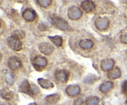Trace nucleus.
I'll list each match as a JSON object with an SVG mask.
<instances>
[{"mask_svg": "<svg viewBox=\"0 0 127 105\" xmlns=\"http://www.w3.org/2000/svg\"><path fill=\"white\" fill-rule=\"evenodd\" d=\"M48 20L51 22V23L58 29L63 31H67L70 29L68 22L63 18H61L58 16L52 15L49 17Z\"/></svg>", "mask_w": 127, "mask_h": 105, "instance_id": "nucleus-1", "label": "nucleus"}, {"mask_svg": "<svg viewBox=\"0 0 127 105\" xmlns=\"http://www.w3.org/2000/svg\"><path fill=\"white\" fill-rule=\"evenodd\" d=\"M7 43L8 46L14 51H19L22 49V42H21L19 38L15 36L12 35L9 37L7 40Z\"/></svg>", "mask_w": 127, "mask_h": 105, "instance_id": "nucleus-2", "label": "nucleus"}, {"mask_svg": "<svg viewBox=\"0 0 127 105\" xmlns=\"http://www.w3.org/2000/svg\"><path fill=\"white\" fill-rule=\"evenodd\" d=\"M83 16V12L79 7L73 6L69 7L68 10V17L69 19L76 21L79 19Z\"/></svg>", "mask_w": 127, "mask_h": 105, "instance_id": "nucleus-3", "label": "nucleus"}, {"mask_svg": "<svg viewBox=\"0 0 127 105\" xmlns=\"http://www.w3.org/2000/svg\"><path fill=\"white\" fill-rule=\"evenodd\" d=\"M110 25V21L107 17H99L95 19V25L100 30H105Z\"/></svg>", "mask_w": 127, "mask_h": 105, "instance_id": "nucleus-4", "label": "nucleus"}, {"mask_svg": "<svg viewBox=\"0 0 127 105\" xmlns=\"http://www.w3.org/2000/svg\"><path fill=\"white\" fill-rule=\"evenodd\" d=\"M55 77L62 83H67L69 78V73L65 69H59L55 73Z\"/></svg>", "mask_w": 127, "mask_h": 105, "instance_id": "nucleus-5", "label": "nucleus"}, {"mask_svg": "<svg viewBox=\"0 0 127 105\" xmlns=\"http://www.w3.org/2000/svg\"><path fill=\"white\" fill-rule=\"evenodd\" d=\"M47 64V60L46 58L42 56L35 57L32 61L33 67L37 70H42Z\"/></svg>", "mask_w": 127, "mask_h": 105, "instance_id": "nucleus-6", "label": "nucleus"}, {"mask_svg": "<svg viewBox=\"0 0 127 105\" xmlns=\"http://www.w3.org/2000/svg\"><path fill=\"white\" fill-rule=\"evenodd\" d=\"M79 47L83 51H89L94 48V42L91 38H82L79 40Z\"/></svg>", "mask_w": 127, "mask_h": 105, "instance_id": "nucleus-7", "label": "nucleus"}, {"mask_svg": "<svg viewBox=\"0 0 127 105\" xmlns=\"http://www.w3.org/2000/svg\"><path fill=\"white\" fill-rule=\"evenodd\" d=\"M19 90L20 92L27 94L31 96H33L35 95L33 91L32 85L29 84L28 80H24V82H22V83L19 86Z\"/></svg>", "mask_w": 127, "mask_h": 105, "instance_id": "nucleus-8", "label": "nucleus"}, {"mask_svg": "<svg viewBox=\"0 0 127 105\" xmlns=\"http://www.w3.org/2000/svg\"><path fill=\"white\" fill-rule=\"evenodd\" d=\"M38 49H39L40 51L43 54H45V55H50L53 53L55 48L51 43L45 42V43H42L40 44Z\"/></svg>", "mask_w": 127, "mask_h": 105, "instance_id": "nucleus-9", "label": "nucleus"}, {"mask_svg": "<svg viewBox=\"0 0 127 105\" xmlns=\"http://www.w3.org/2000/svg\"><path fill=\"white\" fill-rule=\"evenodd\" d=\"M22 16L24 18V19L26 20V21L28 22H33L36 17V12L33 9L28 8L26 9L23 11L22 14Z\"/></svg>", "mask_w": 127, "mask_h": 105, "instance_id": "nucleus-10", "label": "nucleus"}, {"mask_svg": "<svg viewBox=\"0 0 127 105\" xmlns=\"http://www.w3.org/2000/svg\"><path fill=\"white\" fill-rule=\"evenodd\" d=\"M8 67L12 70H16L21 67V61L17 57H11L7 62Z\"/></svg>", "mask_w": 127, "mask_h": 105, "instance_id": "nucleus-11", "label": "nucleus"}, {"mask_svg": "<svg viewBox=\"0 0 127 105\" xmlns=\"http://www.w3.org/2000/svg\"><path fill=\"white\" fill-rule=\"evenodd\" d=\"M115 61L112 59H105L101 62L100 67L103 71H110L114 68Z\"/></svg>", "mask_w": 127, "mask_h": 105, "instance_id": "nucleus-12", "label": "nucleus"}, {"mask_svg": "<svg viewBox=\"0 0 127 105\" xmlns=\"http://www.w3.org/2000/svg\"><path fill=\"white\" fill-rule=\"evenodd\" d=\"M66 91L67 94H68L69 96L74 97V96H77V95H79V93H80V86L78 85H76V84L70 85L66 88Z\"/></svg>", "mask_w": 127, "mask_h": 105, "instance_id": "nucleus-13", "label": "nucleus"}, {"mask_svg": "<svg viewBox=\"0 0 127 105\" xmlns=\"http://www.w3.org/2000/svg\"><path fill=\"white\" fill-rule=\"evenodd\" d=\"M81 7L83 11L86 12H91L95 9V4L91 1H83L81 3Z\"/></svg>", "mask_w": 127, "mask_h": 105, "instance_id": "nucleus-14", "label": "nucleus"}, {"mask_svg": "<svg viewBox=\"0 0 127 105\" xmlns=\"http://www.w3.org/2000/svg\"><path fill=\"white\" fill-rule=\"evenodd\" d=\"M121 74L122 73L120 69L118 67H116L109 72L107 77L109 79H112V80H115V79L120 78L121 76Z\"/></svg>", "mask_w": 127, "mask_h": 105, "instance_id": "nucleus-15", "label": "nucleus"}, {"mask_svg": "<svg viewBox=\"0 0 127 105\" xmlns=\"http://www.w3.org/2000/svg\"><path fill=\"white\" fill-rule=\"evenodd\" d=\"M38 84L42 88L45 89H49L54 86L53 83L48 79H45L43 78H40L37 80Z\"/></svg>", "mask_w": 127, "mask_h": 105, "instance_id": "nucleus-16", "label": "nucleus"}, {"mask_svg": "<svg viewBox=\"0 0 127 105\" xmlns=\"http://www.w3.org/2000/svg\"><path fill=\"white\" fill-rule=\"evenodd\" d=\"M1 96L5 100H10L14 96V93L12 90L7 88H4L1 91Z\"/></svg>", "mask_w": 127, "mask_h": 105, "instance_id": "nucleus-17", "label": "nucleus"}, {"mask_svg": "<svg viewBox=\"0 0 127 105\" xmlns=\"http://www.w3.org/2000/svg\"><path fill=\"white\" fill-rule=\"evenodd\" d=\"M60 100V96L58 93L48 95L45 98V101L50 105H55Z\"/></svg>", "mask_w": 127, "mask_h": 105, "instance_id": "nucleus-18", "label": "nucleus"}, {"mask_svg": "<svg viewBox=\"0 0 127 105\" xmlns=\"http://www.w3.org/2000/svg\"><path fill=\"white\" fill-rule=\"evenodd\" d=\"M113 87H114V83L112 82L106 81L101 84L100 86V91L103 93H105L112 89Z\"/></svg>", "mask_w": 127, "mask_h": 105, "instance_id": "nucleus-19", "label": "nucleus"}, {"mask_svg": "<svg viewBox=\"0 0 127 105\" xmlns=\"http://www.w3.org/2000/svg\"><path fill=\"white\" fill-rule=\"evenodd\" d=\"M48 38L51 40V42L55 44V45H56L57 46H62V44H63V40L62 37L58 35L53 36V37H51V36H49L48 37Z\"/></svg>", "mask_w": 127, "mask_h": 105, "instance_id": "nucleus-20", "label": "nucleus"}, {"mask_svg": "<svg viewBox=\"0 0 127 105\" xmlns=\"http://www.w3.org/2000/svg\"><path fill=\"white\" fill-rule=\"evenodd\" d=\"M100 101V99L97 96H91L87 99L86 101V105H97Z\"/></svg>", "mask_w": 127, "mask_h": 105, "instance_id": "nucleus-21", "label": "nucleus"}, {"mask_svg": "<svg viewBox=\"0 0 127 105\" xmlns=\"http://www.w3.org/2000/svg\"><path fill=\"white\" fill-rule=\"evenodd\" d=\"M40 6L43 8L48 7L52 4V1L51 0H38L37 1Z\"/></svg>", "mask_w": 127, "mask_h": 105, "instance_id": "nucleus-22", "label": "nucleus"}, {"mask_svg": "<svg viewBox=\"0 0 127 105\" xmlns=\"http://www.w3.org/2000/svg\"><path fill=\"white\" fill-rule=\"evenodd\" d=\"M13 36L17 37L18 38H24L26 36V33L22 30H16L13 32Z\"/></svg>", "mask_w": 127, "mask_h": 105, "instance_id": "nucleus-23", "label": "nucleus"}, {"mask_svg": "<svg viewBox=\"0 0 127 105\" xmlns=\"http://www.w3.org/2000/svg\"><path fill=\"white\" fill-rule=\"evenodd\" d=\"M5 80L8 85H12L14 83V77L12 74H7L5 76Z\"/></svg>", "mask_w": 127, "mask_h": 105, "instance_id": "nucleus-24", "label": "nucleus"}, {"mask_svg": "<svg viewBox=\"0 0 127 105\" xmlns=\"http://www.w3.org/2000/svg\"><path fill=\"white\" fill-rule=\"evenodd\" d=\"M120 41L121 43L127 44V33H123L120 37Z\"/></svg>", "mask_w": 127, "mask_h": 105, "instance_id": "nucleus-25", "label": "nucleus"}, {"mask_svg": "<svg viewBox=\"0 0 127 105\" xmlns=\"http://www.w3.org/2000/svg\"><path fill=\"white\" fill-rule=\"evenodd\" d=\"M83 100L81 98H78L76 100H74V105H83Z\"/></svg>", "mask_w": 127, "mask_h": 105, "instance_id": "nucleus-26", "label": "nucleus"}, {"mask_svg": "<svg viewBox=\"0 0 127 105\" xmlns=\"http://www.w3.org/2000/svg\"><path fill=\"white\" fill-rule=\"evenodd\" d=\"M122 90L124 93H127V80L123 84Z\"/></svg>", "mask_w": 127, "mask_h": 105, "instance_id": "nucleus-27", "label": "nucleus"}, {"mask_svg": "<svg viewBox=\"0 0 127 105\" xmlns=\"http://www.w3.org/2000/svg\"><path fill=\"white\" fill-rule=\"evenodd\" d=\"M38 27H39L40 30H41L42 29V28H43V30H45L46 28H47V26H46V25H44L43 24V23H42V24L40 25Z\"/></svg>", "mask_w": 127, "mask_h": 105, "instance_id": "nucleus-28", "label": "nucleus"}, {"mask_svg": "<svg viewBox=\"0 0 127 105\" xmlns=\"http://www.w3.org/2000/svg\"><path fill=\"white\" fill-rule=\"evenodd\" d=\"M1 105H11L9 103H6V102H4L2 103V104H1Z\"/></svg>", "mask_w": 127, "mask_h": 105, "instance_id": "nucleus-29", "label": "nucleus"}, {"mask_svg": "<svg viewBox=\"0 0 127 105\" xmlns=\"http://www.w3.org/2000/svg\"><path fill=\"white\" fill-rule=\"evenodd\" d=\"M32 105H37L36 103H33V104H32Z\"/></svg>", "mask_w": 127, "mask_h": 105, "instance_id": "nucleus-30", "label": "nucleus"}, {"mask_svg": "<svg viewBox=\"0 0 127 105\" xmlns=\"http://www.w3.org/2000/svg\"></svg>", "mask_w": 127, "mask_h": 105, "instance_id": "nucleus-31", "label": "nucleus"}]
</instances>
